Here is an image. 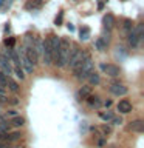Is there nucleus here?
<instances>
[{
  "instance_id": "1",
  "label": "nucleus",
  "mask_w": 144,
  "mask_h": 148,
  "mask_svg": "<svg viewBox=\"0 0 144 148\" xmlns=\"http://www.w3.org/2000/svg\"><path fill=\"white\" fill-rule=\"evenodd\" d=\"M68 54H70V40L67 37H62L59 42V56H57V60H56V66L62 68L67 65V59H68Z\"/></svg>"
},
{
  "instance_id": "2",
  "label": "nucleus",
  "mask_w": 144,
  "mask_h": 148,
  "mask_svg": "<svg viewBox=\"0 0 144 148\" xmlns=\"http://www.w3.org/2000/svg\"><path fill=\"white\" fill-rule=\"evenodd\" d=\"M82 53H81V49L78 48V46H74V48L71 49V54H68V59H67V63H68V66L70 68H73L74 65H76L79 60L82 59Z\"/></svg>"
},
{
  "instance_id": "3",
  "label": "nucleus",
  "mask_w": 144,
  "mask_h": 148,
  "mask_svg": "<svg viewBox=\"0 0 144 148\" xmlns=\"http://www.w3.org/2000/svg\"><path fill=\"white\" fill-rule=\"evenodd\" d=\"M101 69L104 73H107L109 76H111V77H118L121 74V69H119V66H116V65H105V63H102Z\"/></svg>"
},
{
  "instance_id": "4",
  "label": "nucleus",
  "mask_w": 144,
  "mask_h": 148,
  "mask_svg": "<svg viewBox=\"0 0 144 148\" xmlns=\"http://www.w3.org/2000/svg\"><path fill=\"white\" fill-rule=\"evenodd\" d=\"M25 56H26V59L30 60V62H31L33 65H36V63H37V59H39V54H37V51L34 49V46H33V45H28V46H26Z\"/></svg>"
},
{
  "instance_id": "5",
  "label": "nucleus",
  "mask_w": 144,
  "mask_h": 148,
  "mask_svg": "<svg viewBox=\"0 0 144 148\" xmlns=\"http://www.w3.org/2000/svg\"><path fill=\"white\" fill-rule=\"evenodd\" d=\"M116 108H118V111H119L121 114H127V113H130V111H132V103H130L127 99H123V100L118 102Z\"/></svg>"
},
{
  "instance_id": "6",
  "label": "nucleus",
  "mask_w": 144,
  "mask_h": 148,
  "mask_svg": "<svg viewBox=\"0 0 144 148\" xmlns=\"http://www.w3.org/2000/svg\"><path fill=\"white\" fill-rule=\"evenodd\" d=\"M127 86H124V85H119V83H115V85H111L110 86V92L111 94H115V96H124V94H127Z\"/></svg>"
},
{
  "instance_id": "7",
  "label": "nucleus",
  "mask_w": 144,
  "mask_h": 148,
  "mask_svg": "<svg viewBox=\"0 0 144 148\" xmlns=\"http://www.w3.org/2000/svg\"><path fill=\"white\" fill-rule=\"evenodd\" d=\"M129 130L130 131H135V133H143L144 131V122L143 120H133V122H130Z\"/></svg>"
},
{
  "instance_id": "8",
  "label": "nucleus",
  "mask_w": 144,
  "mask_h": 148,
  "mask_svg": "<svg viewBox=\"0 0 144 148\" xmlns=\"http://www.w3.org/2000/svg\"><path fill=\"white\" fill-rule=\"evenodd\" d=\"M88 79V85H98V83L101 82V77H99V74L95 73V71H91L90 74L87 76Z\"/></svg>"
},
{
  "instance_id": "9",
  "label": "nucleus",
  "mask_w": 144,
  "mask_h": 148,
  "mask_svg": "<svg viewBox=\"0 0 144 148\" xmlns=\"http://www.w3.org/2000/svg\"><path fill=\"white\" fill-rule=\"evenodd\" d=\"M129 45L130 46H133V48H135V46H138V43H139V39H138V36H136V32H135L133 29L132 31H129Z\"/></svg>"
},
{
  "instance_id": "10",
  "label": "nucleus",
  "mask_w": 144,
  "mask_h": 148,
  "mask_svg": "<svg viewBox=\"0 0 144 148\" xmlns=\"http://www.w3.org/2000/svg\"><path fill=\"white\" fill-rule=\"evenodd\" d=\"M102 23H104V26L105 28H113V25H115V17L111 16V14H105L104 16V18H102Z\"/></svg>"
},
{
  "instance_id": "11",
  "label": "nucleus",
  "mask_w": 144,
  "mask_h": 148,
  "mask_svg": "<svg viewBox=\"0 0 144 148\" xmlns=\"http://www.w3.org/2000/svg\"><path fill=\"white\" fill-rule=\"evenodd\" d=\"M90 92H91V85H84L81 90H79L78 97H79V99H85V97L90 94Z\"/></svg>"
},
{
  "instance_id": "12",
  "label": "nucleus",
  "mask_w": 144,
  "mask_h": 148,
  "mask_svg": "<svg viewBox=\"0 0 144 148\" xmlns=\"http://www.w3.org/2000/svg\"><path fill=\"white\" fill-rule=\"evenodd\" d=\"M20 63L23 65V66H25V69H26L28 73H33V69H34V65H33L30 60L26 59V56H25V54H22V62H20Z\"/></svg>"
},
{
  "instance_id": "13",
  "label": "nucleus",
  "mask_w": 144,
  "mask_h": 148,
  "mask_svg": "<svg viewBox=\"0 0 144 148\" xmlns=\"http://www.w3.org/2000/svg\"><path fill=\"white\" fill-rule=\"evenodd\" d=\"M12 125V127H22L23 123H25V119L22 117V116H12V119H11V122H9Z\"/></svg>"
},
{
  "instance_id": "14",
  "label": "nucleus",
  "mask_w": 144,
  "mask_h": 148,
  "mask_svg": "<svg viewBox=\"0 0 144 148\" xmlns=\"http://www.w3.org/2000/svg\"><path fill=\"white\" fill-rule=\"evenodd\" d=\"M95 46H96V49H99V51H105L107 49V42L102 39V37H98L96 42H95Z\"/></svg>"
},
{
  "instance_id": "15",
  "label": "nucleus",
  "mask_w": 144,
  "mask_h": 148,
  "mask_svg": "<svg viewBox=\"0 0 144 148\" xmlns=\"http://www.w3.org/2000/svg\"><path fill=\"white\" fill-rule=\"evenodd\" d=\"M0 66H2L5 74H11L12 73V68H11V65H9V60H6V59H3L2 62H0Z\"/></svg>"
},
{
  "instance_id": "16",
  "label": "nucleus",
  "mask_w": 144,
  "mask_h": 148,
  "mask_svg": "<svg viewBox=\"0 0 144 148\" xmlns=\"http://www.w3.org/2000/svg\"><path fill=\"white\" fill-rule=\"evenodd\" d=\"M85 99L88 100V103H90L91 106H99V105H101L99 97H98V96H90V94H88V96L85 97Z\"/></svg>"
},
{
  "instance_id": "17",
  "label": "nucleus",
  "mask_w": 144,
  "mask_h": 148,
  "mask_svg": "<svg viewBox=\"0 0 144 148\" xmlns=\"http://www.w3.org/2000/svg\"><path fill=\"white\" fill-rule=\"evenodd\" d=\"M6 85L9 86V90L14 91V92H17L19 91V85H17V82H14L11 77H6Z\"/></svg>"
},
{
  "instance_id": "18",
  "label": "nucleus",
  "mask_w": 144,
  "mask_h": 148,
  "mask_svg": "<svg viewBox=\"0 0 144 148\" xmlns=\"http://www.w3.org/2000/svg\"><path fill=\"white\" fill-rule=\"evenodd\" d=\"M12 71H14V74H16L19 79H20V80H22V79H25V74H23V69L20 68V65H17V66L14 68Z\"/></svg>"
},
{
  "instance_id": "19",
  "label": "nucleus",
  "mask_w": 144,
  "mask_h": 148,
  "mask_svg": "<svg viewBox=\"0 0 144 148\" xmlns=\"http://www.w3.org/2000/svg\"><path fill=\"white\" fill-rule=\"evenodd\" d=\"M88 36H90V29H88L87 26L81 28V39H82V40H87Z\"/></svg>"
},
{
  "instance_id": "20",
  "label": "nucleus",
  "mask_w": 144,
  "mask_h": 148,
  "mask_svg": "<svg viewBox=\"0 0 144 148\" xmlns=\"http://www.w3.org/2000/svg\"><path fill=\"white\" fill-rule=\"evenodd\" d=\"M132 25H133L132 20H129V18H125V20H124V29L125 31H132Z\"/></svg>"
},
{
  "instance_id": "21",
  "label": "nucleus",
  "mask_w": 144,
  "mask_h": 148,
  "mask_svg": "<svg viewBox=\"0 0 144 148\" xmlns=\"http://www.w3.org/2000/svg\"><path fill=\"white\" fill-rule=\"evenodd\" d=\"M101 130H102V133H104V134H110L111 133V127H109V125H102Z\"/></svg>"
},
{
  "instance_id": "22",
  "label": "nucleus",
  "mask_w": 144,
  "mask_h": 148,
  "mask_svg": "<svg viewBox=\"0 0 144 148\" xmlns=\"http://www.w3.org/2000/svg\"><path fill=\"white\" fill-rule=\"evenodd\" d=\"M40 6V2H30V3H26V8L30 9V8H39Z\"/></svg>"
},
{
  "instance_id": "23",
  "label": "nucleus",
  "mask_w": 144,
  "mask_h": 148,
  "mask_svg": "<svg viewBox=\"0 0 144 148\" xmlns=\"http://www.w3.org/2000/svg\"><path fill=\"white\" fill-rule=\"evenodd\" d=\"M20 136H22L20 133H12L11 136H8V140H17V139L20 137Z\"/></svg>"
},
{
  "instance_id": "24",
  "label": "nucleus",
  "mask_w": 144,
  "mask_h": 148,
  "mask_svg": "<svg viewBox=\"0 0 144 148\" xmlns=\"http://www.w3.org/2000/svg\"><path fill=\"white\" fill-rule=\"evenodd\" d=\"M99 116H101V119H104V120H110L111 117H113L110 113H99Z\"/></svg>"
},
{
  "instance_id": "25",
  "label": "nucleus",
  "mask_w": 144,
  "mask_h": 148,
  "mask_svg": "<svg viewBox=\"0 0 144 148\" xmlns=\"http://www.w3.org/2000/svg\"><path fill=\"white\" fill-rule=\"evenodd\" d=\"M110 120H111L115 125H121V123H123V119H121V117H111Z\"/></svg>"
},
{
  "instance_id": "26",
  "label": "nucleus",
  "mask_w": 144,
  "mask_h": 148,
  "mask_svg": "<svg viewBox=\"0 0 144 148\" xmlns=\"http://www.w3.org/2000/svg\"><path fill=\"white\" fill-rule=\"evenodd\" d=\"M0 83L6 85V76H5V73H0Z\"/></svg>"
},
{
  "instance_id": "27",
  "label": "nucleus",
  "mask_w": 144,
  "mask_h": 148,
  "mask_svg": "<svg viewBox=\"0 0 144 148\" xmlns=\"http://www.w3.org/2000/svg\"><path fill=\"white\" fill-rule=\"evenodd\" d=\"M14 42H16V40H14L12 37H9V39L5 40V45H6V46H12V45H14Z\"/></svg>"
},
{
  "instance_id": "28",
  "label": "nucleus",
  "mask_w": 144,
  "mask_h": 148,
  "mask_svg": "<svg viewBox=\"0 0 144 148\" xmlns=\"http://www.w3.org/2000/svg\"><path fill=\"white\" fill-rule=\"evenodd\" d=\"M8 102H9V103H11V105H17V103H19L17 97H11V99H9Z\"/></svg>"
},
{
  "instance_id": "29",
  "label": "nucleus",
  "mask_w": 144,
  "mask_h": 148,
  "mask_svg": "<svg viewBox=\"0 0 144 148\" xmlns=\"http://www.w3.org/2000/svg\"><path fill=\"white\" fill-rule=\"evenodd\" d=\"M17 113H16V111H14V110H11V111H8V113H6V116H11V117H12V116H16Z\"/></svg>"
},
{
  "instance_id": "30",
  "label": "nucleus",
  "mask_w": 144,
  "mask_h": 148,
  "mask_svg": "<svg viewBox=\"0 0 144 148\" xmlns=\"http://www.w3.org/2000/svg\"><path fill=\"white\" fill-rule=\"evenodd\" d=\"M0 97H5V88L0 86Z\"/></svg>"
},
{
  "instance_id": "31",
  "label": "nucleus",
  "mask_w": 144,
  "mask_h": 148,
  "mask_svg": "<svg viewBox=\"0 0 144 148\" xmlns=\"http://www.w3.org/2000/svg\"><path fill=\"white\" fill-rule=\"evenodd\" d=\"M60 22H62V14H59V17L56 18V23H60Z\"/></svg>"
},
{
  "instance_id": "32",
  "label": "nucleus",
  "mask_w": 144,
  "mask_h": 148,
  "mask_svg": "<svg viewBox=\"0 0 144 148\" xmlns=\"http://www.w3.org/2000/svg\"><path fill=\"white\" fill-rule=\"evenodd\" d=\"M104 143H105V142H104V139H101V140L98 142V145H99V147H104Z\"/></svg>"
},
{
  "instance_id": "33",
  "label": "nucleus",
  "mask_w": 144,
  "mask_h": 148,
  "mask_svg": "<svg viewBox=\"0 0 144 148\" xmlns=\"http://www.w3.org/2000/svg\"><path fill=\"white\" fill-rule=\"evenodd\" d=\"M111 105V100H105V106H110Z\"/></svg>"
},
{
  "instance_id": "34",
  "label": "nucleus",
  "mask_w": 144,
  "mask_h": 148,
  "mask_svg": "<svg viewBox=\"0 0 144 148\" xmlns=\"http://www.w3.org/2000/svg\"><path fill=\"white\" fill-rule=\"evenodd\" d=\"M2 60H3V54L0 53V62H2Z\"/></svg>"
},
{
  "instance_id": "35",
  "label": "nucleus",
  "mask_w": 144,
  "mask_h": 148,
  "mask_svg": "<svg viewBox=\"0 0 144 148\" xmlns=\"http://www.w3.org/2000/svg\"><path fill=\"white\" fill-rule=\"evenodd\" d=\"M2 147H3V143H2V142H0V148H2Z\"/></svg>"
},
{
  "instance_id": "36",
  "label": "nucleus",
  "mask_w": 144,
  "mask_h": 148,
  "mask_svg": "<svg viewBox=\"0 0 144 148\" xmlns=\"http://www.w3.org/2000/svg\"><path fill=\"white\" fill-rule=\"evenodd\" d=\"M3 99H5V97H0V102H2V100H3Z\"/></svg>"
},
{
  "instance_id": "37",
  "label": "nucleus",
  "mask_w": 144,
  "mask_h": 148,
  "mask_svg": "<svg viewBox=\"0 0 144 148\" xmlns=\"http://www.w3.org/2000/svg\"><path fill=\"white\" fill-rule=\"evenodd\" d=\"M16 148H22V147H16Z\"/></svg>"
},
{
  "instance_id": "38",
  "label": "nucleus",
  "mask_w": 144,
  "mask_h": 148,
  "mask_svg": "<svg viewBox=\"0 0 144 148\" xmlns=\"http://www.w3.org/2000/svg\"><path fill=\"white\" fill-rule=\"evenodd\" d=\"M0 3H2V0H0Z\"/></svg>"
}]
</instances>
